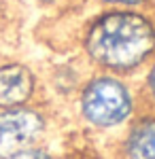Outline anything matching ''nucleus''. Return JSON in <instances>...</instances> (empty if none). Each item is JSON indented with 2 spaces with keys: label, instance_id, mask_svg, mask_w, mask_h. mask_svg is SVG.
<instances>
[{
  "label": "nucleus",
  "instance_id": "obj_2",
  "mask_svg": "<svg viewBox=\"0 0 155 159\" xmlns=\"http://www.w3.org/2000/svg\"><path fill=\"white\" fill-rule=\"evenodd\" d=\"M81 115L89 125L110 129L125 123L134 112V93L115 74H98L85 83L79 98Z\"/></svg>",
  "mask_w": 155,
  "mask_h": 159
},
{
  "label": "nucleus",
  "instance_id": "obj_4",
  "mask_svg": "<svg viewBox=\"0 0 155 159\" xmlns=\"http://www.w3.org/2000/svg\"><path fill=\"white\" fill-rule=\"evenodd\" d=\"M36 87V74L28 64L17 60L0 61V110L32 104Z\"/></svg>",
  "mask_w": 155,
  "mask_h": 159
},
{
  "label": "nucleus",
  "instance_id": "obj_5",
  "mask_svg": "<svg viewBox=\"0 0 155 159\" xmlns=\"http://www.w3.org/2000/svg\"><path fill=\"white\" fill-rule=\"evenodd\" d=\"M128 159H155V115H144L125 136Z\"/></svg>",
  "mask_w": 155,
  "mask_h": 159
},
{
  "label": "nucleus",
  "instance_id": "obj_7",
  "mask_svg": "<svg viewBox=\"0 0 155 159\" xmlns=\"http://www.w3.org/2000/svg\"><path fill=\"white\" fill-rule=\"evenodd\" d=\"M100 2L110 9H138V7L147 4L149 0H100Z\"/></svg>",
  "mask_w": 155,
  "mask_h": 159
},
{
  "label": "nucleus",
  "instance_id": "obj_6",
  "mask_svg": "<svg viewBox=\"0 0 155 159\" xmlns=\"http://www.w3.org/2000/svg\"><path fill=\"white\" fill-rule=\"evenodd\" d=\"M4 159H53V157H51L49 151H45V148H40V147L34 144V147L17 151V153H13V155H9V157H4Z\"/></svg>",
  "mask_w": 155,
  "mask_h": 159
},
{
  "label": "nucleus",
  "instance_id": "obj_8",
  "mask_svg": "<svg viewBox=\"0 0 155 159\" xmlns=\"http://www.w3.org/2000/svg\"><path fill=\"white\" fill-rule=\"evenodd\" d=\"M144 87H147V93H149V98L155 102V61L151 64V68H149V72H147Z\"/></svg>",
  "mask_w": 155,
  "mask_h": 159
},
{
  "label": "nucleus",
  "instance_id": "obj_1",
  "mask_svg": "<svg viewBox=\"0 0 155 159\" xmlns=\"http://www.w3.org/2000/svg\"><path fill=\"white\" fill-rule=\"evenodd\" d=\"M83 49L89 61L106 72H132L153 57L155 24L136 9H108L87 25Z\"/></svg>",
  "mask_w": 155,
  "mask_h": 159
},
{
  "label": "nucleus",
  "instance_id": "obj_9",
  "mask_svg": "<svg viewBox=\"0 0 155 159\" xmlns=\"http://www.w3.org/2000/svg\"><path fill=\"white\" fill-rule=\"evenodd\" d=\"M36 2H43V4H53V2H60V0H36Z\"/></svg>",
  "mask_w": 155,
  "mask_h": 159
},
{
  "label": "nucleus",
  "instance_id": "obj_3",
  "mask_svg": "<svg viewBox=\"0 0 155 159\" xmlns=\"http://www.w3.org/2000/svg\"><path fill=\"white\" fill-rule=\"evenodd\" d=\"M47 129V117L32 104L0 110V159L34 147Z\"/></svg>",
  "mask_w": 155,
  "mask_h": 159
}]
</instances>
